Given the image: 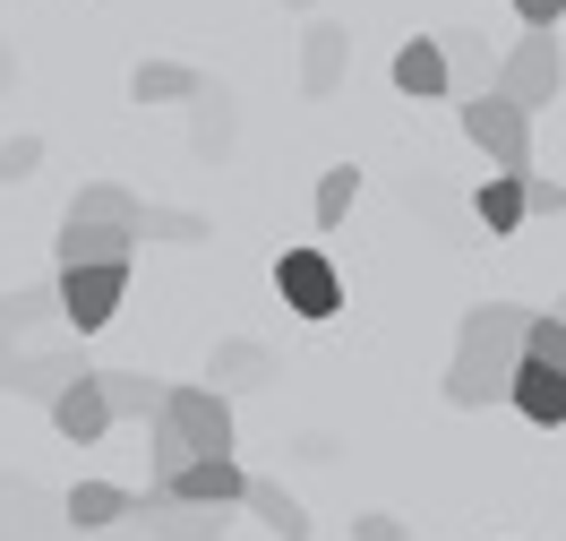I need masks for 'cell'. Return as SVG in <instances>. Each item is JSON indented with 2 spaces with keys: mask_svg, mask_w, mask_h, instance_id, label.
I'll return each instance as SVG.
<instances>
[{
  "mask_svg": "<svg viewBox=\"0 0 566 541\" xmlns=\"http://www.w3.org/2000/svg\"><path fill=\"white\" fill-rule=\"evenodd\" d=\"M353 198H360V164H335V173L318 180V198H310V216H318V232H335V223L353 216Z\"/></svg>",
  "mask_w": 566,
  "mask_h": 541,
  "instance_id": "d4e9b609",
  "label": "cell"
},
{
  "mask_svg": "<svg viewBox=\"0 0 566 541\" xmlns=\"http://www.w3.org/2000/svg\"><path fill=\"white\" fill-rule=\"evenodd\" d=\"M515 198H524V216H549V223H566V180H549V173H524V180H515Z\"/></svg>",
  "mask_w": 566,
  "mask_h": 541,
  "instance_id": "83f0119b",
  "label": "cell"
},
{
  "mask_svg": "<svg viewBox=\"0 0 566 541\" xmlns=\"http://www.w3.org/2000/svg\"><path fill=\"white\" fill-rule=\"evenodd\" d=\"M472 216L490 223V241L524 232V198H515V180H506V173H490V180H481V198H472Z\"/></svg>",
  "mask_w": 566,
  "mask_h": 541,
  "instance_id": "cb8c5ba5",
  "label": "cell"
},
{
  "mask_svg": "<svg viewBox=\"0 0 566 541\" xmlns=\"http://www.w3.org/2000/svg\"><path fill=\"white\" fill-rule=\"evenodd\" d=\"M395 95H412V104L447 95V70H438V35H412L403 52H395Z\"/></svg>",
  "mask_w": 566,
  "mask_h": 541,
  "instance_id": "7402d4cb",
  "label": "cell"
},
{
  "mask_svg": "<svg viewBox=\"0 0 566 541\" xmlns=\"http://www.w3.org/2000/svg\"><path fill=\"white\" fill-rule=\"evenodd\" d=\"M524 326H532L524 301H472V310H463L455 361H447V404H455V413L506 404V378H515V361H524Z\"/></svg>",
  "mask_w": 566,
  "mask_h": 541,
  "instance_id": "6da1fadb",
  "label": "cell"
},
{
  "mask_svg": "<svg viewBox=\"0 0 566 541\" xmlns=\"http://www.w3.org/2000/svg\"><path fill=\"white\" fill-rule=\"evenodd\" d=\"M275 292H283V310L301 326H326L344 310V275H335V258H326L318 241H292V250L275 258Z\"/></svg>",
  "mask_w": 566,
  "mask_h": 541,
  "instance_id": "277c9868",
  "label": "cell"
},
{
  "mask_svg": "<svg viewBox=\"0 0 566 541\" xmlns=\"http://www.w3.org/2000/svg\"><path fill=\"white\" fill-rule=\"evenodd\" d=\"M189 112H198V121H189V155H198V164H223V155L241 146V104H232V86H207Z\"/></svg>",
  "mask_w": 566,
  "mask_h": 541,
  "instance_id": "e0dca14e",
  "label": "cell"
},
{
  "mask_svg": "<svg viewBox=\"0 0 566 541\" xmlns=\"http://www.w3.org/2000/svg\"><path fill=\"white\" fill-rule=\"evenodd\" d=\"M549 319H558V326H566V292H558V301H549Z\"/></svg>",
  "mask_w": 566,
  "mask_h": 541,
  "instance_id": "836d02e7",
  "label": "cell"
},
{
  "mask_svg": "<svg viewBox=\"0 0 566 541\" xmlns=\"http://www.w3.org/2000/svg\"><path fill=\"white\" fill-rule=\"evenodd\" d=\"M438 70H447V95H490V77H497V52H490V35L481 27H447L438 35Z\"/></svg>",
  "mask_w": 566,
  "mask_h": 541,
  "instance_id": "8fae6325",
  "label": "cell"
},
{
  "mask_svg": "<svg viewBox=\"0 0 566 541\" xmlns=\"http://www.w3.org/2000/svg\"><path fill=\"white\" fill-rule=\"evenodd\" d=\"M266 378H283L275 353H266V344H249V335H223V344L207 353V378H198V387H214V396L232 404V396H249V387H266Z\"/></svg>",
  "mask_w": 566,
  "mask_h": 541,
  "instance_id": "30bf717a",
  "label": "cell"
},
{
  "mask_svg": "<svg viewBox=\"0 0 566 541\" xmlns=\"http://www.w3.org/2000/svg\"><path fill=\"white\" fill-rule=\"evenodd\" d=\"M412 524L403 516H387V507H369V516H353V541H403Z\"/></svg>",
  "mask_w": 566,
  "mask_h": 541,
  "instance_id": "4dcf8cb0",
  "label": "cell"
},
{
  "mask_svg": "<svg viewBox=\"0 0 566 541\" xmlns=\"http://www.w3.org/2000/svg\"><path fill=\"white\" fill-rule=\"evenodd\" d=\"M9 86H18V52L0 43V95H9Z\"/></svg>",
  "mask_w": 566,
  "mask_h": 541,
  "instance_id": "d6a6232c",
  "label": "cell"
},
{
  "mask_svg": "<svg viewBox=\"0 0 566 541\" xmlns=\"http://www.w3.org/2000/svg\"><path fill=\"white\" fill-rule=\"evenodd\" d=\"M43 413H52V430L70 438V447H95V438H112V413H104V396H95V370H86V378H70V387L43 404Z\"/></svg>",
  "mask_w": 566,
  "mask_h": 541,
  "instance_id": "ac0fdd59",
  "label": "cell"
},
{
  "mask_svg": "<svg viewBox=\"0 0 566 541\" xmlns=\"http://www.w3.org/2000/svg\"><path fill=\"white\" fill-rule=\"evenodd\" d=\"M35 164H43V138H35V129L0 138V180H35Z\"/></svg>",
  "mask_w": 566,
  "mask_h": 541,
  "instance_id": "f1b7e54d",
  "label": "cell"
},
{
  "mask_svg": "<svg viewBox=\"0 0 566 541\" xmlns=\"http://www.w3.org/2000/svg\"><path fill=\"white\" fill-rule=\"evenodd\" d=\"M506 404L524 413L532 430H566V378H558V370H541V361H515V378H506Z\"/></svg>",
  "mask_w": 566,
  "mask_h": 541,
  "instance_id": "2e32d148",
  "label": "cell"
},
{
  "mask_svg": "<svg viewBox=\"0 0 566 541\" xmlns=\"http://www.w3.org/2000/svg\"><path fill=\"white\" fill-rule=\"evenodd\" d=\"M463 138L490 155V173H506V180H524V173H532V121H524L515 104L472 95V104H463Z\"/></svg>",
  "mask_w": 566,
  "mask_h": 541,
  "instance_id": "8992f818",
  "label": "cell"
},
{
  "mask_svg": "<svg viewBox=\"0 0 566 541\" xmlns=\"http://www.w3.org/2000/svg\"><path fill=\"white\" fill-rule=\"evenodd\" d=\"M129 507H138V490H120V481H70V490H61V533L95 541V533H112Z\"/></svg>",
  "mask_w": 566,
  "mask_h": 541,
  "instance_id": "9c48e42d",
  "label": "cell"
},
{
  "mask_svg": "<svg viewBox=\"0 0 566 541\" xmlns=\"http://www.w3.org/2000/svg\"><path fill=\"white\" fill-rule=\"evenodd\" d=\"M52 258H61V275H77V267H138V241L129 232H95V223H61Z\"/></svg>",
  "mask_w": 566,
  "mask_h": 541,
  "instance_id": "9a60e30c",
  "label": "cell"
},
{
  "mask_svg": "<svg viewBox=\"0 0 566 541\" xmlns=\"http://www.w3.org/2000/svg\"><path fill=\"white\" fill-rule=\"evenodd\" d=\"M18 353H27V335H18V326L0 319V378H9V361H18Z\"/></svg>",
  "mask_w": 566,
  "mask_h": 541,
  "instance_id": "1f68e13d",
  "label": "cell"
},
{
  "mask_svg": "<svg viewBox=\"0 0 566 541\" xmlns=\"http://www.w3.org/2000/svg\"><path fill=\"white\" fill-rule=\"evenodd\" d=\"M95 396H104L112 430H120V422H155V404H164V378H146V370H95Z\"/></svg>",
  "mask_w": 566,
  "mask_h": 541,
  "instance_id": "ffe728a7",
  "label": "cell"
},
{
  "mask_svg": "<svg viewBox=\"0 0 566 541\" xmlns=\"http://www.w3.org/2000/svg\"><path fill=\"white\" fill-rule=\"evenodd\" d=\"M524 361H541V370H558V378H566V326L549 319V310H532V326H524Z\"/></svg>",
  "mask_w": 566,
  "mask_h": 541,
  "instance_id": "484cf974",
  "label": "cell"
},
{
  "mask_svg": "<svg viewBox=\"0 0 566 541\" xmlns=\"http://www.w3.org/2000/svg\"><path fill=\"white\" fill-rule=\"evenodd\" d=\"M120 292H129V267H77V275H52V319L70 326V344L104 335L120 319Z\"/></svg>",
  "mask_w": 566,
  "mask_h": 541,
  "instance_id": "5b68a950",
  "label": "cell"
},
{
  "mask_svg": "<svg viewBox=\"0 0 566 541\" xmlns=\"http://www.w3.org/2000/svg\"><path fill=\"white\" fill-rule=\"evenodd\" d=\"M515 27H524V35H558V27H566V0H515Z\"/></svg>",
  "mask_w": 566,
  "mask_h": 541,
  "instance_id": "f546056e",
  "label": "cell"
},
{
  "mask_svg": "<svg viewBox=\"0 0 566 541\" xmlns=\"http://www.w3.org/2000/svg\"><path fill=\"white\" fill-rule=\"evenodd\" d=\"M198 456H232V404L189 378V387H164L155 422H146V481L198 465Z\"/></svg>",
  "mask_w": 566,
  "mask_h": 541,
  "instance_id": "7a4b0ae2",
  "label": "cell"
},
{
  "mask_svg": "<svg viewBox=\"0 0 566 541\" xmlns=\"http://www.w3.org/2000/svg\"><path fill=\"white\" fill-rule=\"evenodd\" d=\"M138 216H146L138 189H120V180H86L61 223H95V232H129V241H138Z\"/></svg>",
  "mask_w": 566,
  "mask_h": 541,
  "instance_id": "5bb4252c",
  "label": "cell"
},
{
  "mask_svg": "<svg viewBox=\"0 0 566 541\" xmlns=\"http://www.w3.org/2000/svg\"><path fill=\"white\" fill-rule=\"evenodd\" d=\"M138 241H164V250H198V241H214L207 216H189V207H146L138 216Z\"/></svg>",
  "mask_w": 566,
  "mask_h": 541,
  "instance_id": "603a6c76",
  "label": "cell"
},
{
  "mask_svg": "<svg viewBox=\"0 0 566 541\" xmlns=\"http://www.w3.org/2000/svg\"><path fill=\"white\" fill-rule=\"evenodd\" d=\"M70 378H86L77 344H43V353H18V361H9V378H0V387H9V396H27V404H52Z\"/></svg>",
  "mask_w": 566,
  "mask_h": 541,
  "instance_id": "4fadbf2b",
  "label": "cell"
},
{
  "mask_svg": "<svg viewBox=\"0 0 566 541\" xmlns=\"http://www.w3.org/2000/svg\"><path fill=\"white\" fill-rule=\"evenodd\" d=\"M146 490H155V499H172V507H241L249 472H241V456H198V465L164 472V481H146Z\"/></svg>",
  "mask_w": 566,
  "mask_h": 541,
  "instance_id": "52a82bcc",
  "label": "cell"
},
{
  "mask_svg": "<svg viewBox=\"0 0 566 541\" xmlns=\"http://www.w3.org/2000/svg\"><path fill=\"white\" fill-rule=\"evenodd\" d=\"M497 104H515L532 121V112H549L566 95V43L558 35H515V52H497V77H490Z\"/></svg>",
  "mask_w": 566,
  "mask_h": 541,
  "instance_id": "3957f363",
  "label": "cell"
},
{
  "mask_svg": "<svg viewBox=\"0 0 566 541\" xmlns=\"http://www.w3.org/2000/svg\"><path fill=\"white\" fill-rule=\"evenodd\" d=\"M138 524H146V541H223L232 533V507H172L155 490H138Z\"/></svg>",
  "mask_w": 566,
  "mask_h": 541,
  "instance_id": "7c38bea8",
  "label": "cell"
},
{
  "mask_svg": "<svg viewBox=\"0 0 566 541\" xmlns=\"http://www.w3.org/2000/svg\"><path fill=\"white\" fill-rule=\"evenodd\" d=\"M283 9H318V0H283Z\"/></svg>",
  "mask_w": 566,
  "mask_h": 541,
  "instance_id": "e575fe53",
  "label": "cell"
},
{
  "mask_svg": "<svg viewBox=\"0 0 566 541\" xmlns=\"http://www.w3.org/2000/svg\"><path fill=\"white\" fill-rule=\"evenodd\" d=\"M0 319L18 326V335H35V326L52 319V284H18V292H0Z\"/></svg>",
  "mask_w": 566,
  "mask_h": 541,
  "instance_id": "4316f807",
  "label": "cell"
},
{
  "mask_svg": "<svg viewBox=\"0 0 566 541\" xmlns=\"http://www.w3.org/2000/svg\"><path fill=\"white\" fill-rule=\"evenodd\" d=\"M344 70H353V27H344V18H310V27H301V95L326 104V95L344 86Z\"/></svg>",
  "mask_w": 566,
  "mask_h": 541,
  "instance_id": "ba28073f",
  "label": "cell"
},
{
  "mask_svg": "<svg viewBox=\"0 0 566 541\" xmlns=\"http://www.w3.org/2000/svg\"><path fill=\"white\" fill-rule=\"evenodd\" d=\"M214 77L207 70H189V61H138L129 70V104H198Z\"/></svg>",
  "mask_w": 566,
  "mask_h": 541,
  "instance_id": "d6986e66",
  "label": "cell"
},
{
  "mask_svg": "<svg viewBox=\"0 0 566 541\" xmlns=\"http://www.w3.org/2000/svg\"><path fill=\"white\" fill-rule=\"evenodd\" d=\"M241 507H249V516H258V524H266V533H275V541H310V507L292 499L283 481H266V472H249Z\"/></svg>",
  "mask_w": 566,
  "mask_h": 541,
  "instance_id": "44dd1931",
  "label": "cell"
}]
</instances>
